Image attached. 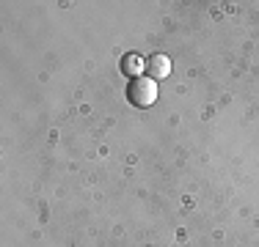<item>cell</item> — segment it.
<instances>
[{
  "label": "cell",
  "mask_w": 259,
  "mask_h": 247,
  "mask_svg": "<svg viewBox=\"0 0 259 247\" xmlns=\"http://www.w3.org/2000/svg\"><path fill=\"white\" fill-rule=\"evenodd\" d=\"M127 102L135 104V107H152V104L157 102V83L152 77H146V74L130 80V85H127Z\"/></svg>",
  "instance_id": "6da1fadb"
},
{
  "label": "cell",
  "mask_w": 259,
  "mask_h": 247,
  "mask_svg": "<svg viewBox=\"0 0 259 247\" xmlns=\"http://www.w3.org/2000/svg\"><path fill=\"white\" fill-rule=\"evenodd\" d=\"M171 74V58H165V55H149V60H146V77H152L157 83V80L168 77Z\"/></svg>",
  "instance_id": "7a4b0ae2"
},
{
  "label": "cell",
  "mask_w": 259,
  "mask_h": 247,
  "mask_svg": "<svg viewBox=\"0 0 259 247\" xmlns=\"http://www.w3.org/2000/svg\"><path fill=\"white\" fill-rule=\"evenodd\" d=\"M121 72L135 80V77H141V72H146V60L138 58V55H124L121 58Z\"/></svg>",
  "instance_id": "3957f363"
}]
</instances>
